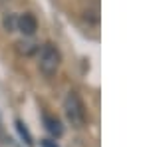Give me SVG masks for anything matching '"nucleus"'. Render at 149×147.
Segmentation results:
<instances>
[{"mask_svg":"<svg viewBox=\"0 0 149 147\" xmlns=\"http://www.w3.org/2000/svg\"><path fill=\"white\" fill-rule=\"evenodd\" d=\"M16 46H18V50H20L22 54H26V56H28V54H32V52L36 50V46L32 44V42H24V40H22V42H18Z\"/></svg>","mask_w":149,"mask_h":147,"instance_id":"0eeeda50","label":"nucleus"},{"mask_svg":"<svg viewBox=\"0 0 149 147\" xmlns=\"http://www.w3.org/2000/svg\"><path fill=\"white\" fill-rule=\"evenodd\" d=\"M44 127L48 129V133H52L54 137H62L64 135V125L58 119L56 115H50V113H44Z\"/></svg>","mask_w":149,"mask_h":147,"instance_id":"20e7f679","label":"nucleus"},{"mask_svg":"<svg viewBox=\"0 0 149 147\" xmlns=\"http://www.w3.org/2000/svg\"><path fill=\"white\" fill-rule=\"evenodd\" d=\"M16 129H18V133L22 137L24 141H26V145H32V135H30V131L26 129V125L22 121H16Z\"/></svg>","mask_w":149,"mask_h":147,"instance_id":"39448f33","label":"nucleus"},{"mask_svg":"<svg viewBox=\"0 0 149 147\" xmlns=\"http://www.w3.org/2000/svg\"><path fill=\"white\" fill-rule=\"evenodd\" d=\"M4 28H6V32H14L16 30V16L14 14H6L4 16Z\"/></svg>","mask_w":149,"mask_h":147,"instance_id":"423d86ee","label":"nucleus"},{"mask_svg":"<svg viewBox=\"0 0 149 147\" xmlns=\"http://www.w3.org/2000/svg\"><path fill=\"white\" fill-rule=\"evenodd\" d=\"M16 30H20L24 36H34L38 30V20L34 14L24 12L20 16H16Z\"/></svg>","mask_w":149,"mask_h":147,"instance_id":"7ed1b4c3","label":"nucleus"},{"mask_svg":"<svg viewBox=\"0 0 149 147\" xmlns=\"http://www.w3.org/2000/svg\"><path fill=\"white\" fill-rule=\"evenodd\" d=\"M40 147H58V143L52 141V139H42L40 141Z\"/></svg>","mask_w":149,"mask_h":147,"instance_id":"6e6552de","label":"nucleus"},{"mask_svg":"<svg viewBox=\"0 0 149 147\" xmlns=\"http://www.w3.org/2000/svg\"><path fill=\"white\" fill-rule=\"evenodd\" d=\"M60 64H62V54L54 44H44L40 48L38 66H40V72L44 76H54L58 72V68H60Z\"/></svg>","mask_w":149,"mask_h":147,"instance_id":"f03ea898","label":"nucleus"},{"mask_svg":"<svg viewBox=\"0 0 149 147\" xmlns=\"http://www.w3.org/2000/svg\"><path fill=\"white\" fill-rule=\"evenodd\" d=\"M64 113L68 117V121L74 127H84L86 119H88V113H86V105L81 102V98L76 91H70L64 100Z\"/></svg>","mask_w":149,"mask_h":147,"instance_id":"f257e3e1","label":"nucleus"}]
</instances>
